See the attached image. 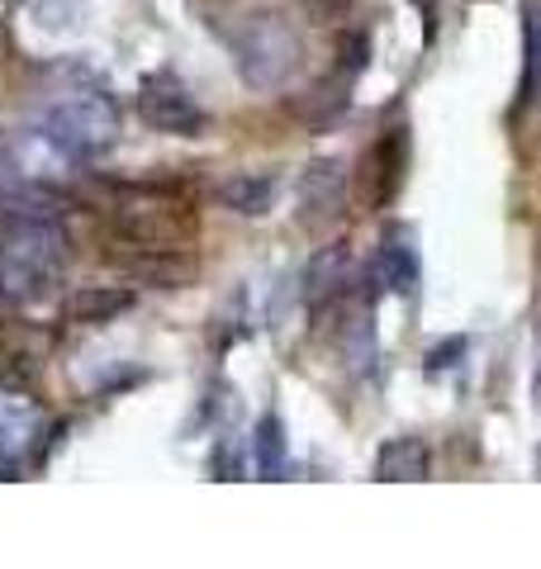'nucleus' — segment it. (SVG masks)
<instances>
[{"instance_id": "obj_20", "label": "nucleus", "mask_w": 541, "mask_h": 569, "mask_svg": "<svg viewBox=\"0 0 541 569\" xmlns=\"http://www.w3.org/2000/svg\"><path fill=\"white\" fill-rule=\"evenodd\" d=\"M366 58H371L366 33H342V71H347V77H356V71L366 67Z\"/></svg>"}, {"instance_id": "obj_7", "label": "nucleus", "mask_w": 541, "mask_h": 569, "mask_svg": "<svg viewBox=\"0 0 541 569\" xmlns=\"http://www.w3.org/2000/svg\"><path fill=\"white\" fill-rule=\"evenodd\" d=\"M138 119L157 133H176V138H195L205 133V110L195 104V96L180 86L171 71H153L138 86Z\"/></svg>"}, {"instance_id": "obj_24", "label": "nucleus", "mask_w": 541, "mask_h": 569, "mask_svg": "<svg viewBox=\"0 0 541 569\" xmlns=\"http://www.w3.org/2000/svg\"><path fill=\"white\" fill-rule=\"evenodd\" d=\"M537 475H541V451H537Z\"/></svg>"}, {"instance_id": "obj_15", "label": "nucleus", "mask_w": 541, "mask_h": 569, "mask_svg": "<svg viewBox=\"0 0 541 569\" xmlns=\"http://www.w3.org/2000/svg\"><path fill=\"white\" fill-rule=\"evenodd\" d=\"M219 204L233 209V213H247V219H257V213L270 209V200H276V181L270 176H252V171H238L228 176V181H219Z\"/></svg>"}, {"instance_id": "obj_4", "label": "nucleus", "mask_w": 541, "mask_h": 569, "mask_svg": "<svg viewBox=\"0 0 541 569\" xmlns=\"http://www.w3.org/2000/svg\"><path fill=\"white\" fill-rule=\"evenodd\" d=\"M233 52L252 86H281L299 67V33L281 14H247L233 33Z\"/></svg>"}, {"instance_id": "obj_1", "label": "nucleus", "mask_w": 541, "mask_h": 569, "mask_svg": "<svg viewBox=\"0 0 541 569\" xmlns=\"http://www.w3.org/2000/svg\"><path fill=\"white\" fill-rule=\"evenodd\" d=\"M33 133H39L52 152H62L71 167H86L119 142V104L105 86L71 77L67 86H58V91H48L39 100Z\"/></svg>"}, {"instance_id": "obj_5", "label": "nucleus", "mask_w": 541, "mask_h": 569, "mask_svg": "<svg viewBox=\"0 0 541 569\" xmlns=\"http://www.w3.org/2000/svg\"><path fill=\"white\" fill-rule=\"evenodd\" d=\"M404 171H409V129H385L366 152H361V162L352 171L356 209H366V213L390 209L394 194L404 186Z\"/></svg>"}, {"instance_id": "obj_9", "label": "nucleus", "mask_w": 541, "mask_h": 569, "mask_svg": "<svg viewBox=\"0 0 541 569\" xmlns=\"http://www.w3.org/2000/svg\"><path fill=\"white\" fill-rule=\"evenodd\" d=\"M299 223L309 228V233H323V228H333L342 219V209L352 200V176L347 167L337 162V157H318V162L304 167L299 176Z\"/></svg>"}, {"instance_id": "obj_22", "label": "nucleus", "mask_w": 541, "mask_h": 569, "mask_svg": "<svg viewBox=\"0 0 541 569\" xmlns=\"http://www.w3.org/2000/svg\"><path fill=\"white\" fill-rule=\"evenodd\" d=\"M419 14H423V33L432 39V33H437V6H432V0H419Z\"/></svg>"}, {"instance_id": "obj_12", "label": "nucleus", "mask_w": 541, "mask_h": 569, "mask_svg": "<svg viewBox=\"0 0 541 569\" xmlns=\"http://www.w3.org/2000/svg\"><path fill=\"white\" fill-rule=\"evenodd\" d=\"M375 479L381 485H423L432 479V456L419 437H394L375 456Z\"/></svg>"}, {"instance_id": "obj_11", "label": "nucleus", "mask_w": 541, "mask_h": 569, "mask_svg": "<svg viewBox=\"0 0 541 569\" xmlns=\"http://www.w3.org/2000/svg\"><path fill=\"white\" fill-rule=\"evenodd\" d=\"M371 276L381 280L385 290H400V295H409L413 284H419V247H413V233H409L404 223L385 228V238H381V252H375Z\"/></svg>"}, {"instance_id": "obj_21", "label": "nucleus", "mask_w": 541, "mask_h": 569, "mask_svg": "<svg viewBox=\"0 0 541 569\" xmlns=\"http://www.w3.org/2000/svg\"><path fill=\"white\" fill-rule=\"evenodd\" d=\"M304 10H309L314 20H323V24H333V20H342V14L352 10V0H304Z\"/></svg>"}, {"instance_id": "obj_10", "label": "nucleus", "mask_w": 541, "mask_h": 569, "mask_svg": "<svg viewBox=\"0 0 541 569\" xmlns=\"http://www.w3.org/2000/svg\"><path fill=\"white\" fill-rule=\"evenodd\" d=\"M352 284H356V276H352L347 242H333V247H323L309 261V271H304V299H309L314 309H328L342 295H352Z\"/></svg>"}, {"instance_id": "obj_23", "label": "nucleus", "mask_w": 541, "mask_h": 569, "mask_svg": "<svg viewBox=\"0 0 541 569\" xmlns=\"http://www.w3.org/2000/svg\"><path fill=\"white\" fill-rule=\"evenodd\" d=\"M532 399L541 403V361H537V376H532Z\"/></svg>"}, {"instance_id": "obj_19", "label": "nucleus", "mask_w": 541, "mask_h": 569, "mask_svg": "<svg viewBox=\"0 0 541 569\" xmlns=\"http://www.w3.org/2000/svg\"><path fill=\"white\" fill-rule=\"evenodd\" d=\"M461 356H465V337H451V342L432 347V351H427V376L437 380L442 370H456V366H461Z\"/></svg>"}, {"instance_id": "obj_8", "label": "nucleus", "mask_w": 541, "mask_h": 569, "mask_svg": "<svg viewBox=\"0 0 541 569\" xmlns=\"http://www.w3.org/2000/svg\"><path fill=\"white\" fill-rule=\"evenodd\" d=\"M110 266L129 280L157 284V290H180V284H190L195 271H200L190 247H153V242H129V238L110 242Z\"/></svg>"}, {"instance_id": "obj_14", "label": "nucleus", "mask_w": 541, "mask_h": 569, "mask_svg": "<svg viewBox=\"0 0 541 569\" xmlns=\"http://www.w3.org/2000/svg\"><path fill=\"white\" fill-rule=\"evenodd\" d=\"M33 376H39V351L29 347V337L20 323H14V313H6L0 318V385L29 389Z\"/></svg>"}, {"instance_id": "obj_2", "label": "nucleus", "mask_w": 541, "mask_h": 569, "mask_svg": "<svg viewBox=\"0 0 541 569\" xmlns=\"http://www.w3.org/2000/svg\"><path fill=\"white\" fill-rule=\"evenodd\" d=\"M105 219H110L115 238L153 242V247H190L200 233V213H195L190 194L176 186H110L105 194Z\"/></svg>"}, {"instance_id": "obj_6", "label": "nucleus", "mask_w": 541, "mask_h": 569, "mask_svg": "<svg viewBox=\"0 0 541 569\" xmlns=\"http://www.w3.org/2000/svg\"><path fill=\"white\" fill-rule=\"evenodd\" d=\"M48 413L24 389L0 385V479H14L29 456H43Z\"/></svg>"}, {"instance_id": "obj_18", "label": "nucleus", "mask_w": 541, "mask_h": 569, "mask_svg": "<svg viewBox=\"0 0 541 569\" xmlns=\"http://www.w3.org/2000/svg\"><path fill=\"white\" fill-rule=\"evenodd\" d=\"M528 91H541V6H528Z\"/></svg>"}, {"instance_id": "obj_3", "label": "nucleus", "mask_w": 541, "mask_h": 569, "mask_svg": "<svg viewBox=\"0 0 541 569\" xmlns=\"http://www.w3.org/2000/svg\"><path fill=\"white\" fill-rule=\"evenodd\" d=\"M67 266L62 219L43 223H0V295L10 305H33L52 290Z\"/></svg>"}, {"instance_id": "obj_17", "label": "nucleus", "mask_w": 541, "mask_h": 569, "mask_svg": "<svg viewBox=\"0 0 541 569\" xmlns=\"http://www.w3.org/2000/svg\"><path fill=\"white\" fill-rule=\"evenodd\" d=\"M252 456H257L262 479H285V422L276 413H262L257 432H252Z\"/></svg>"}, {"instance_id": "obj_13", "label": "nucleus", "mask_w": 541, "mask_h": 569, "mask_svg": "<svg viewBox=\"0 0 541 569\" xmlns=\"http://www.w3.org/2000/svg\"><path fill=\"white\" fill-rule=\"evenodd\" d=\"M134 309V290L124 284H86L67 299V323H81V328H100V323H115L119 313Z\"/></svg>"}, {"instance_id": "obj_16", "label": "nucleus", "mask_w": 541, "mask_h": 569, "mask_svg": "<svg viewBox=\"0 0 541 569\" xmlns=\"http://www.w3.org/2000/svg\"><path fill=\"white\" fill-rule=\"evenodd\" d=\"M347 71H337V81H323V86H314L309 96H299L295 100V114L309 123V129H323V123H333L342 110H347Z\"/></svg>"}]
</instances>
